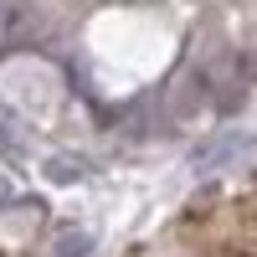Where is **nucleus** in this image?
Segmentation results:
<instances>
[{
    "instance_id": "1",
    "label": "nucleus",
    "mask_w": 257,
    "mask_h": 257,
    "mask_svg": "<svg viewBox=\"0 0 257 257\" xmlns=\"http://www.w3.org/2000/svg\"><path fill=\"white\" fill-rule=\"evenodd\" d=\"M82 175V160L72 165V160H52V180H62V185H67V180H77Z\"/></svg>"
}]
</instances>
